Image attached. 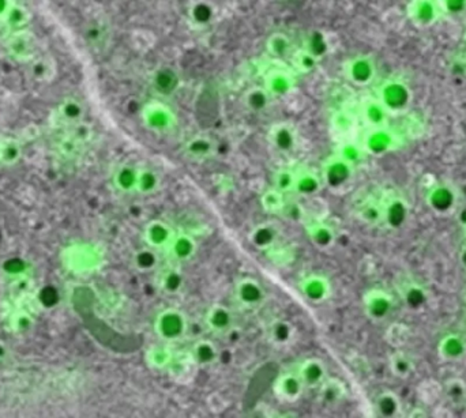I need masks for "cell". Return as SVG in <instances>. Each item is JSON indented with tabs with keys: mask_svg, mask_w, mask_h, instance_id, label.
Masks as SVG:
<instances>
[{
	"mask_svg": "<svg viewBox=\"0 0 466 418\" xmlns=\"http://www.w3.org/2000/svg\"><path fill=\"white\" fill-rule=\"evenodd\" d=\"M154 331L157 337L167 342H178L183 339L189 331V319L186 313L178 308H165L158 312L154 319Z\"/></svg>",
	"mask_w": 466,
	"mask_h": 418,
	"instance_id": "cell-1",
	"label": "cell"
},
{
	"mask_svg": "<svg viewBox=\"0 0 466 418\" xmlns=\"http://www.w3.org/2000/svg\"><path fill=\"white\" fill-rule=\"evenodd\" d=\"M146 129L154 134H168L178 125V116L171 107L161 101L147 103L140 112Z\"/></svg>",
	"mask_w": 466,
	"mask_h": 418,
	"instance_id": "cell-2",
	"label": "cell"
},
{
	"mask_svg": "<svg viewBox=\"0 0 466 418\" xmlns=\"http://www.w3.org/2000/svg\"><path fill=\"white\" fill-rule=\"evenodd\" d=\"M412 98L410 89L399 79H390L385 82L379 89V101L388 112L403 111Z\"/></svg>",
	"mask_w": 466,
	"mask_h": 418,
	"instance_id": "cell-3",
	"label": "cell"
},
{
	"mask_svg": "<svg viewBox=\"0 0 466 418\" xmlns=\"http://www.w3.org/2000/svg\"><path fill=\"white\" fill-rule=\"evenodd\" d=\"M151 87L161 98L173 97L182 85V76L175 67L161 65L151 74Z\"/></svg>",
	"mask_w": 466,
	"mask_h": 418,
	"instance_id": "cell-4",
	"label": "cell"
},
{
	"mask_svg": "<svg viewBox=\"0 0 466 418\" xmlns=\"http://www.w3.org/2000/svg\"><path fill=\"white\" fill-rule=\"evenodd\" d=\"M353 176V165L343 161L341 157L334 156L329 158L322 171V180L330 189L343 188Z\"/></svg>",
	"mask_w": 466,
	"mask_h": 418,
	"instance_id": "cell-5",
	"label": "cell"
},
{
	"mask_svg": "<svg viewBox=\"0 0 466 418\" xmlns=\"http://www.w3.org/2000/svg\"><path fill=\"white\" fill-rule=\"evenodd\" d=\"M345 75L346 78L359 86H366L372 82L377 67L372 58L367 55H359L345 63Z\"/></svg>",
	"mask_w": 466,
	"mask_h": 418,
	"instance_id": "cell-6",
	"label": "cell"
},
{
	"mask_svg": "<svg viewBox=\"0 0 466 418\" xmlns=\"http://www.w3.org/2000/svg\"><path fill=\"white\" fill-rule=\"evenodd\" d=\"M235 297L240 305L253 309L264 304L266 300V292L261 282H258L255 278L244 277L235 285Z\"/></svg>",
	"mask_w": 466,
	"mask_h": 418,
	"instance_id": "cell-7",
	"label": "cell"
},
{
	"mask_svg": "<svg viewBox=\"0 0 466 418\" xmlns=\"http://www.w3.org/2000/svg\"><path fill=\"white\" fill-rule=\"evenodd\" d=\"M364 311L366 315L374 320V322H381L385 320L392 309H393V299L392 296L382 291V289H371L364 295Z\"/></svg>",
	"mask_w": 466,
	"mask_h": 418,
	"instance_id": "cell-8",
	"label": "cell"
},
{
	"mask_svg": "<svg viewBox=\"0 0 466 418\" xmlns=\"http://www.w3.org/2000/svg\"><path fill=\"white\" fill-rule=\"evenodd\" d=\"M176 232L171 225L161 220H151L145 225L143 229V241L146 247L153 249H167L175 238Z\"/></svg>",
	"mask_w": 466,
	"mask_h": 418,
	"instance_id": "cell-9",
	"label": "cell"
},
{
	"mask_svg": "<svg viewBox=\"0 0 466 418\" xmlns=\"http://www.w3.org/2000/svg\"><path fill=\"white\" fill-rule=\"evenodd\" d=\"M296 79L290 71L282 68H271L265 75V89L273 98H281L292 93Z\"/></svg>",
	"mask_w": 466,
	"mask_h": 418,
	"instance_id": "cell-10",
	"label": "cell"
},
{
	"mask_svg": "<svg viewBox=\"0 0 466 418\" xmlns=\"http://www.w3.org/2000/svg\"><path fill=\"white\" fill-rule=\"evenodd\" d=\"M11 58L19 61H32L34 59L37 43L32 33L26 30L15 32L6 44Z\"/></svg>",
	"mask_w": 466,
	"mask_h": 418,
	"instance_id": "cell-11",
	"label": "cell"
},
{
	"mask_svg": "<svg viewBox=\"0 0 466 418\" xmlns=\"http://www.w3.org/2000/svg\"><path fill=\"white\" fill-rule=\"evenodd\" d=\"M299 289L306 299L315 304L326 301L332 295L330 281L321 274H310L303 278L299 284Z\"/></svg>",
	"mask_w": 466,
	"mask_h": 418,
	"instance_id": "cell-12",
	"label": "cell"
},
{
	"mask_svg": "<svg viewBox=\"0 0 466 418\" xmlns=\"http://www.w3.org/2000/svg\"><path fill=\"white\" fill-rule=\"evenodd\" d=\"M273 147L281 154H290L297 147V132L289 123H277L268 132Z\"/></svg>",
	"mask_w": 466,
	"mask_h": 418,
	"instance_id": "cell-13",
	"label": "cell"
},
{
	"mask_svg": "<svg viewBox=\"0 0 466 418\" xmlns=\"http://www.w3.org/2000/svg\"><path fill=\"white\" fill-rule=\"evenodd\" d=\"M233 320H235L233 312L228 306H225L222 304H214V305H211L207 309L206 315H204L206 327L211 333L221 334V335L232 331Z\"/></svg>",
	"mask_w": 466,
	"mask_h": 418,
	"instance_id": "cell-14",
	"label": "cell"
},
{
	"mask_svg": "<svg viewBox=\"0 0 466 418\" xmlns=\"http://www.w3.org/2000/svg\"><path fill=\"white\" fill-rule=\"evenodd\" d=\"M407 11H409L410 19L420 26L434 25L442 14L439 3L431 1V0L412 1L407 7Z\"/></svg>",
	"mask_w": 466,
	"mask_h": 418,
	"instance_id": "cell-15",
	"label": "cell"
},
{
	"mask_svg": "<svg viewBox=\"0 0 466 418\" xmlns=\"http://www.w3.org/2000/svg\"><path fill=\"white\" fill-rule=\"evenodd\" d=\"M304 390H306V387H304L300 376L297 375V372L284 373L274 383L275 395L279 399H284L286 402L297 401L303 395Z\"/></svg>",
	"mask_w": 466,
	"mask_h": 418,
	"instance_id": "cell-16",
	"label": "cell"
},
{
	"mask_svg": "<svg viewBox=\"0 0 466 418\" xmlns=\"http://www.w3.org/2000/svg\"><path fill=\"white\" fill-rule=\"evenodd\" d=\"M297 375L306 388H319L328 379V368L322 359H308L300 364Z\"/></svg>",
	"mask_w": 466,
	"mask_h": 418,
	"instance_id": "cell-17",
	"label": "cell"
},
{
	"mask_svg": "<svg viewBox=\"0 0 466 418\" xmlns=\"http://www.w3.org/2000/svg\"><path fill=\"white\" fill-rule=\"evenodd\" d=\"M409 217V206L406 200L400 196L390 198L383 205V222L393 231L401 229Z\"/></svg>",
	"mask_w": 466,
	"mask_h": 418,
	"instance_id": "cell-18",
	"label": "cell"
},
{
	"mask_svg": "<svg viewBox=\"0 0 466 418\" xmlns=\"http://www.w3.org/2000/svg\"><path fill=\"white\" fill-rule=\"evenodd\" d=\"M456 202H457L456 191L446 184L435 185L427 196V203L431 207V210L439 214H445L453 210Z\"/></svg>",
	"mask_w": 466,
	"mask_h": 418,
	"instance_id": "cell-19",
	"label": "cell"
},
{
	"mask_svg": "<svg viewBox=\"0 0 466 418\" xmlns=\"http://www.w3.org/2000/svg\"><path fill=\"white\" fill-rule=\"evenodd\" d=\"M169 251L171 258L178 263H184L191 260L198 249V244L193 236L184 232H176L175 238L171 241L169 247L167 248Z\"/></svg>",
	"mask_w": 466,
	"mask_h": 418,
	"instance_id": "cell-20",
	"label": "cell"
},
{
	"mask_svg": "<svg viewBox=\"0 0 466 418\" xmlns=\"http://www.w3.org/2000/svg\"><path fill=\"white\" fill-rule=\"evenodd\" d=\"M394 145V136L390 131L383 128H372L364 139V149L371 156H383Z\"/></svg>",
	"mask_w": 466,
	"mask_h": 418,
	"instance_id": "cell-21",
	"label": "cell"
},
{
	"mask_svg": "<svg viewBox=\"0 0 466 418\" xmlns=\"http://www.w3.org/2000/svg\"><path fill=\"white\" fill-rule=\"evenodd\" d=\"M184 153L193 160L203 161L214 156L215 143L210 136L198 134L184 143Z\"/></svg>",
	"mask_w": 466,
	"mask_h": 418,
	"instance_id": "cell-22",
	"label": "cell"
},
{
	"mask_svg": "<svg viewBox=\"0 0 466 418\" xmlns=\"http://www.w3.org/2000/svg\"><path fill=\"white\" fill-rule=\"evenodd\" d=\"M189 19L190 22L200 28V29H203V28H209L214 19H215V15H217V8L213 3L210 1H191V4L189 6Z\"/></svg>",
	"mask_w": 466,
	"mask_h": 418,
	"instance_id": "cell-23",
	"label": "cell"
},
{
	"mask_svg": "<svg viewBox=\"0 0 466 418\" xmlns=\"http://www.w3.org/2000/svg\"><path fill=\"white\" fill-rule=\"evenodd\" d=\"M279 239V231L273 224H260L251 232L248 240L258 251H267Z\"/></svg>",
	"mask_w": 466,
	"mask_h": 418,
	"instance_id": "cell-24",
	"label": "cell"
},
{
	"mask_svg": "<svg viewBox=\"0 0 466 418\" xmlns=\"http://www.w3.org/2000/svg\"><path fill=\"white\" fill-rule=\"evenodd\" d=\"M138 176H139V168L134 167L131 164H122L116 168L112 180L118 191L123 194H133V192H136Z\"/></svg>",
	"mask_w": 466,
	"mask_h": 418,
	"instance_id": "cell-25",
	"label": "cell"
},
{
	"mask_svg": "<svg viewBox=\"0 0 466 418\" xmlns=\"http://www.w3.org/2000/svg\"><path fill=\"white\" fill-rule=\"evenodd\" d=\"M191 359L200 368H209L218 361L220 352L210 339H200L191 348Z\"/></svg>",
	"mask_w": 466,
	"mask_h": 418,
	"instance_id": "cell-26",
	"label": "cell"
},
{
	"mask_svg": "<svg viewBox=\"0 0 466 418\" xmlns=\"http://www.w3.org/2000/svg\"><path fill=\"white\" fill-rule=\"evenodd\" d=\"M273 97L268 94L265 86H253L246 90L243 104L251 114H264L268 109Z\"/></svg>",
	"mask_w": 466,
	"mask_h": 418,
	"instance_id": "cell-27",
	"label": "cell"
},
{
	"mask_svg": "<svg viewBox=\"0 0 466 418\" xmlns=\"http://www.w3.org/2000/svg\"><path fill=\"white\" fill-rule=\"evenodd\" d=\"M306 232L310 241L319 249H329L337 239L333 228L325 222H311L306 227Z\"/></svg>",
	"mask_w": 466,
	"mask_h": 418,
	"instance_id": "cell-28",
	"label": "cell"
},
{
	"mask_svg": "<svg viewBox=\"0 0 466 418\" xmlns=\"http://www.w3.org/2000/svg\"><path fill=\"white\" fill-rule=\"evenodd\" d=\"M184 284H186L184 274L179 269H175V267H169L164 270L158 280L160 291L168 296H176L182 293Z\"/></svg>",
	"mask_w": 466,
	"mask_h": 418,
	"instance_id": "cell-29",
	"label": "cell"
},
{
	"mask_svg": "<svg viewBox=\"0 0 466 418\" xmlns=\"http://www.w3.org/2000/svg\"><path fill=\"white\" fill-rule=\"evenodd\" d=\"M85 114H86V108L83 103L75 97H68L66 100H63L58 108L59 119L70 125L82 123Z\"/></svg>",
	"mask_w": 466,
	"mask_h": 418,
	"instance_id": "cell-30",
	"label": "cell"
},
{
	"mask_svg": "<svg viewBox=\"0 0 466 418\" xmlns=\"http://www.w3.org/2000/svg\"><path fill=\"white\" fill-rule=\"evenodd\" d=\"M324 180L311 171H300L296 174L295 192L301 196H314L322 188Z\"/></svg>",
	"mask_w": 466,
	"mask_h": 418,
	"instance_id": "cell-31",
	"label": "cell"
},
{
	"mask_svg": "<svg viewBox=\"0 0 466 418\" xmlns=\"http://www.w3.org/2000/svg\"><path fill=\"white\" fill-rule=\"evenodd\" d=\"M145 359L150 368L164 370L172 365L173 352L168 345H154L146 351Z\"/></svg>",
	"mask_w": 466,
	"mask_h": 418,
	"instance_id": "cell-32",
	"label": "cell"
},
{
	"mask_svg": "<svg viewBox=\"0 0 466 418\" xmlns=\"http://www.w3.org/2000/svg\"><path fill=\"white\" fill-rule=\"evenodd\" d=\"M346 395L345 384L338 379H326L319 387V397L324 405L335 406Z\"/></svg>",
	"mask_w": 466,
	"mask_h": 418,
	"instance_id": "cell-33",
	"label": "cell"
},
{
	"mask_svg": "<svg viewBox=\"0 0 466 418\" xmlns=\"http://www.w3.org/2000/svg\"><path fill=\"white\" fill-rule=\"evenodd\" d=\"M304 50L311 54L315 59L322 60L330 51V44L328 36L322 30H311L306 37Z\"/></svg>",
	"mask_w": 466,
	"mask_h": 418,
	"instance_id": "cell-34",
	"label": "cell"
},
{
	"mask_svg": "<svg viewBox=\"0 0 466 418\" xmlns=\"http://www.w3.org/2000/svg\"><path fill=\"white\" fill-rule=\"evenodd\" d=\"M295 337V327L290 322L284 319H275L268 327V338L278 346L288 345Z\"/></svg>",
	"mask_w": 466,
	"mask_h": 418,
	"instance_id": "cell-35",
	"label": "cell"
},
{
	"mask_svg": "<svg viewBox=\"0 0 466 418\" xmlns=\"http://www.w3.org/2000/svg\"><path fill=\"white\" fill-rule=\"evenodd\" d=\"M363 119L372 128H383L388 121V111L379 100H370L363 105Z\"/></svg>",
	"mask_w": 466,
	"mask_h": 418,
	"instance_id": "cell-36",
	"label": "cell"
},
{
	"mask_svg": "<svg viewBox=\"0 0 466 418\" xmlns=\"http://www.w3.org/2000/svg\"><path fill=\"white\" fill-rule=\"evenodd\" d=\"M266 50L270 56L275 59H284L289 55L292 50V40L288 34L282 32H275L267 37Z\"/></svg>",
	"mask_w": 466,
	"mask_h": 418,
	"instance_id": "cell-37",
	"label": "cell"
},
{
	"mask_svg": "<svg viewBox=\"0 0 466 418\" xmlns=\"http://www.w3.org/2000/svg\"><path fill=\"white\" fill-rule=\"evenodd\" d=\"M401 295H402V300H403L405 305L410 311H420L428 302V293H427V291L421 285H419V284L405 285Z\"/></svg>",
	"mask_w": 466,
	"mask_h": 418,
	"instance_id": "cell-38",
	"label": "cell"
},
{
	"mask_svg": "<svg viewBox=\"0 0 466 418\" xmlns=\"http://www.w3.org/2000/svg\"><path fill=\"white\" fill-rule=\"evenodd\" d=\"M439 352L443 359H461L466 353V342L460 335L449 334L442 338L439 344Z\"/></svg>",
	"mask_w": 466,
	"mask_h": 418,
	"instance_id": "cell-39",
	"label": "cell"
},
{
	"mask_svg": "<svg viewBox=\"0 0 466 418\" xmlns=\"http://www.w3.org/2000/svg\"><path fill=\"white\" fill-rule=\"evenodd\" d=\"M158 262L160 259H158L157 249H153L150 247H143L134 252L133 266L140 273L153 271L157 267Z\"/></svg>",
	"mask_w": 466,
	"mask_h": 418,
	"instance_id": "cell-40",
	"label": "cell"
},
{
	"mask_svg": "<svg viewBox=\"0 0 466 418\" xmlns=\"http://www.w3.org/2000/svg\"><path fill=\"white\" fill-rule=\"evenodd\" d=\"M375 412L381 417H396L400 412V399L392 391H385L375 401Z\"/></svg>",
	"mask_w": 466,
	"mask_h": 418,
	"instance_id": "cell-41",
	"label": "cell"
},
{
	"mask_svg": "<svg viewBox=\"0 0 466 418\" xmlns=\"http://www.w3.org/2000/svg\"><path fill=\"white\" fill-rule=\"evenodd\" d=\"M29 74L34 82H48L55 74V64L50 58H34L30 61Z\"/></svg>",
	"mask_w": 466,
	"mask_h": 418,
	"instance_id": "cell-42",
	"label": "cell"
},
{
	"mask_svg": "<svg viewBox=\"0 0 466 418\" xmlns=\"http://www.w3.org/2000/svg\"><path fill=\"white\" fill-rule=\"evenodd\" d=\"M160 187H161V178L154 169L139 168L136 192H139L140 195H151L157 192Z\"/></svg>",
	"mask_w": 466,
	"mask_h": 418,
	"instance_id": "cell-43",
	"label": "cell"
},
{
	"mask_svg": "<svg viewBox=\"0 0 466 418\" xmlns=\"http://www.w3.org/2000/svg\"><path fill=\"white\" fill-rule=\"evenodd\" d=\"M3 21L11 30H14V33L21 32L29 23L30 12L25 6L14 3Z\"/></svg>",
	"mask_w": 466,
	"mask_h": 418,
	"instance_id": "cell-44",
	"label": "cell"
},
{
	"mask_svg": "<svg viewBox=\"0 0 466 418\" xmlns=\"http://www.w3.org/2000/svg\"><path fill=\"white\" fill-rule=\"evenodd\" d=\"M285 195L275 188H270L261 196V205L264 210L270 214H281L285 206Z\"/></svg>",
	"mask_w": 466,
	"mask_h": 418,
	"instance_id": "cell-45",
	"label": "cell"
},
{
	"mask_svg": "<svg viewBox=\"0 0 466 418\" xmlns=\"http://www.w3.org/2000/svg\"><path fill=\"white\" fill-rule=\"evenodd\" d=\"M22 157V146L19 142L8 139L0 143V163L3 165H14Z\"/></svg>",
	"mask_w": 466,
	"mask_h": 418,
	"instance_id": "cell-46",
	"label": "cell"
},
{
	"mask_svg": "<svg viewBox=\"0 0 466 418\" xmlns=\"http://www.w3.org/2000/svg\"><path fill=\"white\" fill-rule=\"evenodd\" d=\"M295 181H296V172L290 169H279L274 174L273 188H275L277 191L285 195L295 189Z\"/></svg>",
	"mask_w": 466,
	"mask_h": 418,
	"instance_id": "cell-47",
	"label": "cell"
},
{
	"mask_svg": "<svg viewBox=\"0 0 466 418\" xmlns=\"http://www.w3.org/2000/svg\"><path fill=\"white\" fill-rule=\"evenodd\" d=\"M390 369L399 377H407L413 370V362L403 352H396L390 357Z\"/></svg>",
	"mask_w": 466,
	"mask_h": 418,
	"instance_id": "cell-48",
	"label": "cell"
},
{
	"mask_svg": "<svg viewBox=\"0 0 466 418\" xmlns=\"http://www.w3.org/2000/svg\"><path fill=\"white\" fill-rule=\"evenodd\" d=\"M85 39L93 47H100L107 39L105 26L98 21H92L85 28Z\"/></svg>",
	"mask_w": 466,
	"mask_h": 418,
	"instance_id": "cell-49",
	"label": "cell"
},
{
	"mask_svg": "<svg viewBox=\"0 0 466 418\" xmlns=\"http://www.w3.org/2000/svg\"><path fill=\"white\" fill-rule=\"evenodd\" d=\"M360 218L368 225L383 222V206L375 202H368L360 209Z\"/></svg>",
	"mask_w": 466,
	"mask_h": 418,
	"instance_id": "cell-50",
	"label": "cell"
},
{
	"mask_svg": "<svg viewBox=\"0 0 466 418\" xmlns=\"http://www.w3.org/2000/svg\"><path fill=\"white\" fill-rule=\"evenodd\" d=\"M319 60L315 59L311 54H308L304 48L301 51H299L295 58H293V64L295 68L301 72V74H310L313 72L317 67H318Z\"/></svg>",
	"mask_w": 466,
	"mask_h": 418,
	"instance_id": "cell-51",
	"label": "cell"
},
{
	"mask_svg": "<svg viewBox=\"0 0 466 418\" xmlns=\"http://www.w3.org/2000/svg\"><path fill=\"white\" fill-rule=\"evenodd\" d=\"M29 271V264L21 258H11L3 263V273L11 278L23 277Z\"/></svg>",
	"mask_w": 466,
	"mask_h": 418,
	"instance_id": "cell-52",
	"label": "cell"
},
{
	"mask_svg": "<svg viewBox=\"0 0 466 418\" xmlns=\"http://www.w3.org/2000/svg\"><path fill=\"white\" fill-rule=\"evenodd\" d=\"M445 391L449 399H452L453 402H461L466 395V384L465 382H463L461 379H450L445 383Z\"/></svg>",
	"mask_w": 466,
	"mask_h": 418,
	"instance_id": "cell-53",
	"label": "cell"
},
{
	"mask_svg": "<svg viewBox=\"0 0 466 418\" xmlns=\"http://www.w3.org/2000/svg\"><path fill=\"white\" fill-rule=\"evenodd\" d=\"M337 156L354 167L363 158V149L354 143H345L339 147Z\"/></svg>",
	"mask_w": 466,
	"mask_h": 418,
	"instance_id": "cell-54",
	"label": "cell"
},
{
	"mask_svg": "<svg viewBox=\"0 0 466 418\" xmlns=\"http://www.w3.org/2000/svg\"><path fill=\"white\" fill-rule=\"evenodd\" d=\"M281 216L292 222H300L304 220L306 211L299 202H286L281 211Z\"/></svg>",
	"mask_w": 466,
	"mask_h": 418,
	"instance_id": "cell-55",
	"label": "cell"
},
{
	"mask_svg": "<svg viewBox=\"0 0 466 418\" xmlns=\"http://www.w3.org/2000/svg\"><path fill=\"white\" fill-rule=\"evenodd\" d=\"M442 12H447L450 15H460L466 11V0H445L439 3Z\"/></svg>",
	"mask_w": 466,
	"mask_h": 418,
	"instance_id": "cell-56",
	"label": "cell"
},
{
	"mask_svg": "<svg viewBox=\"0 0 466 418\" xmlns=\"http://www.w3.org/2000/svg\"><path fill=\"white\" fill-rule=\"evenodd\" d=\"M12 322H14V326H15V328H17L18 331H26V330H29L30 326L33 324V317H32L28 312L19 311V312L14 316Z\"/></svg>",
	"mask_w": 466,
	"mask_h": 418,
	"instance_id": "cell-57",
	"label": "cell"
},
{
	"mask_svg": "<svg viewBox=\"0 0 466 418\" xmlns=\"http://www.w3.org/2000/svg\"><path fill=\"white\" fill-rule=\"evenodd\" d=\"M14 4V1H8V0H0V19L3 21L7 15V12L10 11L11 6Z\"/></svg>",
	"mask_w": 466,
	"mask_h": 418,
	"instance_id": "cell-58",
	"label": "cell"
},
{
	"mask_svg": "<svg viewBox=\"0 0 466 418\" xmlns=\"http://www.w3.org/2000/svg\"><path fill=\"white\" fill-rule=\"evenodd\" d=\"M457 218H458V222L466 228V206L463 207V209H460V211L457 214Z\"/></svg>",
	"mask_w": 466,
	"mask_h": 418,
	"instance_id": "cell-59",
	"label": "cell"
},
{
	"mask_svg": "<svg viewBox=\"0 0 466 418\" xmlns=\"http://www.w3.org/2000/svg\"><path fill=\"white\" fill-rule=\"evenodd\" d=\"M460 262H461L463 267L466 270V245L461 249V252H460Z\"/></svg>",
	"mask_w": 466,
	"mask_h": 418,
	"instance_id": "cell-60",
	"label": "cell"
}]
</instances>
